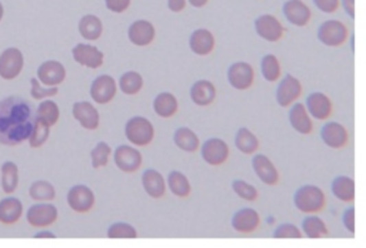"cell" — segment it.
I'll use <instances>...</instances> for the list:
<instances>
[{
    "instance_id": "obj_39",
    "label": "cell",
    "mask_w": 366,
    "mask_h": 248,
    "mask_svg": "<svg viewBox=\"0 0 366 248\" xmlns=\"http://www.w3.org/2000/svg\"><path fill=\"white\" fill-rule=\"evenodd\" d=\"M111 154H112V147L108 143H104V141H99L91 151L92 167L95 170L106 167L109 164Z\"/></svg>"
},
{
    "instance_id": "obj_35",
    "label": "cell",
    "mask_w": 366,
    "mask_h": 248,
    "mask_svg": "<svg viewBox=\"0 0 366 248\" xmlns=\"http://www.w3.org/2000/svg\"><path fill=\"white\" fill-rule=\"evenodd\" d=\"M29 196L32 200L39 203L54 201L56 199V188L54 184L46 180H38L32 183L29 188Z\"/></svg>"
},
{
    "instance_id": "obj_1",
    "label": "cell",
    "mask_w": 366,
    "mask_h": 248,
    "mask_svg": "<svg viewBox=\"0 0 366 248\" xmlns=\"http://www.w3.org/2000/svg\"><path fill=\"white\" fill-rule=\"evenodd\" d=\"M33 106L21 96L0 100V145L19 146L29 140L36 123Z\"/></svg>"
},
{
    "instance_id": "obj_16",
    "label": "cell",
    "mask_w": 366,
    "mask_h": 248,
    "mask_svg": "<svg viewBox=\"0 0 366 248\" xmlns=\"http://www.w3.org/2000/svg\"><path fill=\"white\" fill-rule=\"evenodd\" d=\"M66 67L59 60H46L38 67V79L42 84L58 87L66 80Z\"/></svg>"
},
{
    "instance_id": "obj_29",
    "label": "cell",
    "mask_w": 366,
    "mask_h": 248,
    "mask_svg": "<svg viewBox=\"0 0 366 248\" xmlns=\"http://www.w3.org/2000/svg\"><path fill=\"white\" fill-rule=\"evenodd\" d=\"M78 30L84 40L95 42L102 38L103 23L96 14H84L78 23Z\"/></svg>"
},
{
    "instance_id": "obj_45",
    "label": "cell",
    "mask_w": 366,
    "mask_h": 248,
    "mask_svg": "<svg viewBox=\"0 0 366 248\" xmlns=\"http://www.w3.org/2000/svg\"><path fill=\"white\" fill-rule=\"evenodd\" d=\"M275 238H301L302 233L301 230L292 223H284L275 228L272 234Z\"/></svg>"
},
{
    "instance_id": "obj_44",
    "label": "cell",
    "mask_w": 366,
    "mask_h": 248,
    "mask_svg": "<svg viewBox=\"0 0 366 248\" xmlns=\"http://www.w3.org/2000/svg\"><path fill=\"white\" fill-rule=\"evenodd\" d=\"M232 190L238 197L247 201H255L258 199V190L252 184L247 183L245 180H233Z\"/></svg>"
},
{
    "instance_id": "obj_26",
    "label": "cell",
    "mask_w": 366,
    "mask_h": 248,
    "mask_svg": "<svg viewBox=\"0 0 366 248\" xmlns=\"http://www.w3.org/2000/svg\"><path fill=\"white\" fill-rule=\"evenodd\" d=\"M23 217V203L17 197H5L0 200V223L13 225Z\"/></svg>"
},
{
    "instance_id": "obj_9",
    "label": "cell",
    "mask_w": 366,
    "mask_h": 248,
    "mask_svg": "<svg viewBox=\"0 0 366 248\" xmlns=\"http://www.w3.org/2000/svg\"><path fill=\"white\" fill-rule=\"evenodd\" d=\"M347 36H350L347 27L339 21H326L318 29L319 42L329 47L342 46L346 42Z\"/></svg>"
},
{
    "instance_id": "obj_21",
    "label": "cell",
    "mask_w": 366,
    "mask_h": 248,
    "mask_svg": "<svg viewBox=\"0 0 366 248\" xmlns=\"http://www.w3.org/2000/svg\"><path fill=\"white\" fill-rule=\"evenodd\" d=\"M282 12L289 23L299 27L306 26L312 17L310 9L302 0H286L282 6Z\"/></svg>"
},
{
    "instance_id": "obj_10",
    "label": "cell",
    "mask_w": 366,
    "mask_h": 248,
    "mask_svg": "<svg viewBox=\"0 0 366 248\" xmlns=\"http://www.w3.org/2000/svg\"><path fill=\"white\" fill-rule=\"evenodd\" d=\"M117 82L109 75L98 76L91 84V97L98 104H109L117 93Z\"/></svg>"
},
{
    "instance_id": "obj_47",
    "label": "cell",
    "mask_w": 366,
    "mask_h": 248,
    "mask_svg": "<svg viewBox=\"0 0 366 248\" xmlns=\"http://www.w3.org/2000/svg\"><path fill=\"white\" fill-rule=\"evenodd\" d=\"M342 224L351 234H355V208L352 206L343 211Z\"/></svg>"
},
{
    "instance_id": "obj_43",
    "label": "cell",
    "mask_w": 366,
    "mask_h": 248,
    "mask_svg": "<svg viewBox=\"0 0 366 248\" xmlns=\"http://www.w3.org/2000/svg\"><path fill=\"white\" fill-rule=\"evenodd\" d=\"M59 93V88L58 87H49L45 86L39 82L38 77H33L30 79V96L33 100H45V99H50V97H55Z\"/></svg>"
},
{
    "instance_id": "obj_8",
    "label": "cell",
    "mask_w": 366,
    "mask_h": 248,
    "mask_svg": "<svg viewBox=\"0 0 366 248\" xmlns=\"http://www.w3.org/2000/svg\"><path fill=\"white\" fill-rule=\"evenodd\" d=\"M201 154L205 163H207L209 166L218 167L225 164L226 160L229 158V146L225 140L219 137H212L207 138L202 145Z\"/></svg>"
},
{
    "instance_id": "obj_23",
    "label": "cell",
    "mask_w": 366,
    "mask_h": 248,
    "mask_svg": "<svg viewBox=\"0 0 366 248\" xmlns=\"http://www.w3.org/2000/svg\"><path fill=\"white\" fill-rule=\"evenodd\" d=\"M142 186L149 197L158 200L166 194V180L161 171L149 169L142 174Z\"/></svg>"
},
{
    "instance_id": "obj_5",
    "label": "cell",
    "mask_w": 366,
    "mask_h": 248,
    "mask_svg": "<svg viewBox=\"0 0 366 248\" xmlns=\"http://www.w3.org/2000/svg\"><path fill=\"white\" fill-rule=\"evenodd\" d=\"M25 67V56L21 49L8 47L0 53V77L3 80H14L21 76Z\"/></svg>"
},
{
    "instance_id": "obj_6",
    "label": "cell",
    "mask_w": 366,
    "mask_h": 248,
    "mask_svg": "<svg viewBox=\"0 0 366 248\" xmlns=\"http://www.w3.org/2000/svg\"><path fill=\"white\" fill-rule=\"evenodd\" d=\"M113 162L120 171L132 174L141 170L144 156L132 145H120L113 151Z\"/></svg>"
},
{
    "instance_id": "obj_41",
    "label": "cell",
    "mask_w": 366,
    "mask_h": 248,
    "mask_svg": "<svg viewBox=\"0 0 366 248\" xmlns=\"http://www.w3.org/2000/svg\"><path fill=\"white\" fill-rule=\"evenodd\" d=\"M50 129L52 127L49 126V124L42 121L41 119H36V123H34V127L29 137V146L32 149H41L49 138Z\"/></svg>"
},
{
    "instance_id": "obj_32",
    "label": "cell",
    "mask_w": 366,
    "mask_h": 248,
    "mask_svg": "<svg viewBox=\"0 0 366 248\" xmlns=\"http://www.w3.org/2000/svg\"><path fill=\"white\" fill-rule=\"evenodd\" d=\"M168 188L170 190V193L173 196H176L179 199H186L190 196L192 193V186L187 177L182 173V171H176L173 170L168 174Z\"/></svg>"
},
{
    "instance_id": "obj_53",
    "label": "cell",
    "mask_w": 366,
    "mask_h": 248,
    "mask_svg": "<svg viewBox=\"0 0 366 248\" xmlns=\"http://www.w3.org/2000/svg\"><path fill=\"white\" fill-rule=\"evenodd\" d=\"M3 16H5V6L2 2H0V22L3 21Z\"/></svg>"
},
{
    "instance_id": "obj_28",
    "label": "cell",
    "mask_w": 366,
    "mask_h": 248,
    "mask_svg": "<svg viewBox=\"0 0 366 248\" xmlns=\"http://www.w3.org/2000/svg\"><path fill=\"white\" fill-rule=\"evenodd\" d=\"M153 112L162 119H170L179 112V101L170 92H162L153 100Z\"/></svg>"
},
{
    "instance_id": "obj_15",
    "label": "cell",
    "mask_w": 366,
    "mask_h": 248,
    "mask_svg": "<svg viewBox=\"0 0 366 248\" xmlns=\"http://www.w3.org/2000/svg\"><path fill=\"white\" fill-rule=\"evenodd\" d=\"M128 39L132 45L137 47L150 46L156 39V29L149 21H135L128 29Z\"/></svg>"
},
{
    "instance_id": "obj_46",
    "label": "cell",
    "mask_w": 366,
    "mask_h": 248,
    "mask_svg": "<svg viewBox=\"0 0 366 248\" xmlns=\"http://www.w3.org/2000/svg\"><path fill=\"white\" fill-rule=\"evenodd\" d=\"M132 5V0H104V6L112 13H124Z\"/></svg>"
},
{
    "instance_id": "obj_2",
    "label": "cell",
    "mask_w": 366,
    "mask_h": 248,
    "mask_svg": "<svg viewBox=\"0 0 366 248\" xmlns=\"http://www.w3.org/2000/svg\"><path fill=\"white\" fill-rule=\"evenodd\" d=\"M293 203L299 211L306 212V214H315L325 208L326 197L318 186L306 184L295 191Z\"/></svg>"
},
{
    "instance_id": "obj_30",
    "label": "cell",
    "mask_w": 366,
    "mask_h": 248,
    "mask_svg": "<svg viewBox=\"0 0 366 248\" xmlns=\"http://www.w3.org/2000/svg\"><path fill=\"white\" fill-rule=\"evenodd\" d=\"M330 191L338 200L352 203L355 200V182L350 175H338L330 184Z\"/></svg>"
},
{
    "instance_id": "obj_3",
    "label": "cell",
    "mask_w": 366,
    "mask_h": 248,
    "mask_svg": "<svg viewBox=\"0 0 366 248\" xmlns=\"http://www.w3.org/2000/svg\"><path fill=\"white\" fill-rule=\"evenodd\" d=\"M125 136L135 147H146L155 138V126L144 116L130 117L125 124Z\"/></svg>"
},
{
    "instance_id": "obj_20",
    "label": "cell",
    "mask_w": 366,
    "mask_h": 248,
    "mask_svg": "<svg viewBox=\"0 0 366 248\" xmlns=\"http://www.w3.org/2000/svg\"><path fill=\"white\" fill-rule=\"evenodd\" d=\"M215 36L211 30L196 29L192 32L189 38V49L196 56H209L215 49Z\"/></svg>"
},
{
    "instance_id": "obj_4",
    "label": "cell",
    "mask_w": 366,
    "mask_h": 248,
    "mask_svg": "<svg viewBox=\"0 0 366 248\" xmlns=\"http://www.w3.org/2000/svg\"><path fill=\"white\" fill-rule=\"evenodd\" d=\"M59 219L58 207L52 204L50 201L33 204L26 211V221L33 228H47L54 225Z\"/></svg>"
},
{
    "instance_id": "obj_7",
    "label": "cell",
    "mask_w": 366,
    "mask_h": 248,
    "mask_svg": "<svg viewBox=\"0 0 366 248\" xmlns=\"http://www.w3.org/2000/svg\"><path fill=\"white\" fill-rule=\"evenodd\" d=\"M66 201L72 211L79 212V214H86V212H89L95 207L96 196L91 187L84 184H76L67 191Z\"/></svg>"
},
{
    "instance_id": "obj_36",
    "label": "cell",
    "mask_w": 366,
    "mask_h": 248,
    "mask_svg": "<svg viewBox=\"0 0 366 248\" xmlns=\"http://www.w3.org/2000/svg\"><path fill=\"white\" fill-rule=\"evenodd\" d=\"M235 146L243 154H253L259 149V140L249 129L240 127L235 136Z\"/></svg>"
},
{
    "instance_id": "obj_17",
    "label": "cell",
    "mask_w": 366,
    "mask_h": 248,
    "mask_svg": "<svg viewBox=\"0 0 366 248\" xmlns=\"http://www.w3.org/2000/svg\"><path fill=\"white\" fill-rule=\"evenodd\" d=\"M255 30L259 38L268 42H277L284 36V26L272 14H262L255 21Z\"/></svg>"
},
{
    "instance_id": "obj_27",
    "label": "cell",
    "mask_w": 366,
    "mask_h": 248,
    "mask_svg": "<svg viewBox=\"0 0 366 248\" xmlns=\"http://www.w3.org/2000/svg\"><path fill=\"white\" fill-rule=\"evenodd\" d=\"M306 106L302 103H293L289 110V123L295 132L299 134H310L313 130V123L309 117Z\"/></svg>"
},
{
    "instance_id": "obj_51",
    "label": "cell",
    "mask_w": 366,
    "mask_h": 248,
    "mask_svg": "<svg viewBox=\"0 0 366 248\" xmlns=\"http://www.w3.org/2000/svg\"><path fill=\"white\" fill-rule=\"evenodd\" d=\"M34 238H56V234L49 232V230H41L39 233L34 234Z\"/></svg>"
},
{
    "instance_id": "obj_14",
    "label": "cell",
    "mask_w": 366,
    "mask_h": 248,
    "mask_svg": "<svg viewBox=\"0 0 366 248\" xmlns=\"http://www.w3.org/2000/svg\"><path fill=\"white\" fill-rule=\"evenodd\" d=\"M302 95L301 82L292 75H286L276 88V101L281 108H288L293 104Z\"/></svg>"
},
{
    "instance_id": "obj_25",
    "label": "cell",
    "mask_w": 366,
    "mask_h": 248,
    "mask_svg": "<svg viewBox=\"0 0 366 248\" xmlns=\"http://www.w3.org/2000/svg\"><path fill=\"white\" fill-rule=\"evenodd\" d=\"M190 99L196 106L206 108L211 106L216 99V87L209 80H198L190 87Z\"/></svg>"
},
{
    "instance_id": "obj_33",
    "label": "cell",
    "mask_w": 366,
    "mask_h": 248,
    "mask_svg": "<svg viewBox=\"0 0 366 248\" xmlns=\"http://www.w3.org/2000/svg\"><path fill=\"white\" fill-rule=\"evenodd\" d=\"M0 173H2L0 187H2L5 194H13L19 187V167L14 162L8 160L2 164Z\"/></svg>"
},
{
    "instance_id": "obj_52",
    "label": "cell",
    "mask_w": 366,
    "mask_h": 248,
    "mask_svg": "<svg viewBox=\"0 0 366 248\" xmlns=\"http://www.w3.org/2000/svg\"><path fill=\"white\" fill-rule=\"evenodd\" d=\"M209 0H187V3L192 6V8H196V9H201L203 6L207 5Z\"/></svg>"
},
{
    "instance_id": "obj_11",
    "label": "cell",
    "mask_w": 366,
    "mask_h": 248,
    "mask_svg": "<svg viewBox=\"0 0 366 248\" xmlns=\"http://www.w3.org/2000/svg\"><path fill=\"white\" fill-rule=\"evenodd\" d=\"M228 82L236 90H248L255 82V70L247 62H236L228 69Z\"/></svg>"
},
{
    "instance_id": "obj_13",
    "label": "cell",
    "mask_w": 366,
    "mask_h": 248,
    "mask_svg": "<svg viewBox=\"0 0 366 248\" xmlns=\"http://www.w3.org/2000/svg\"><path fill=\"white\" fill-rule=\"evenodd\" d=\"M72 116L86 130H98L100 124V114L96 106L91 101H76L72 108Z\"/></svg>"
},
{
    "instance_id": "obj_18",
    "label": "cell",
    "mask_w": 366,
    "mask_h": 248,
    "mask_svg": "<svg viewBox=\"0 0 366 248\" xmlns=\"http://www.w3.org/2000/svg\"><path fill=\"white\" fill-rule=\"evenodd\" d=\"M321 138L330 149H343L350 140L347 130L338 121H328L321 129Z\"/></svg>"
},
{
    "instance_id": "obj_48",
    "label": "cell",
    "mask_w": 366,
    "mask_h": 248,
    "mask_svg": "<svg viewBox=\"0 0 366 248\" xmlns=\"http://www.w3.org/2000/svg\"><path fill=\"white\" fill-rule=\"evenodd\" d=\"M313 3L323 13H334L339 8V0H313Z\"/></svg>"
},
{
    "instance_id": "obj_22",
    "label": "cell",
    "mask_w": 366,
    "mask_h": 248,
    "mask_svg": "<svg viewBox=\"0 0 366 248\" xmlns=\"http://www.w3.org/2000/svg\"><path fill=\"white\" fill-rule=\"evenodd\" d=\"M306 109L309 114L317 120H326L332 114V101L322 93V92H313L306 97Z\"/></svg>"
},
{
    "instance_id": "obj_40",
    "label": "cell",
    "mask_w": 366,
    "mask_h": 248,
    "mask_svg": "<svg viewBox=\"0 0 366 248\" xmlns=\"http://www.w3.org/2000/svg\"><path fill=\"white\" fill-rule=\"evenodd\" d=\"M260 72H262L265 80L271 83L276 82L281 77V63H279L275 55H266L262 58V62H260Z\"/></svg>"
},
{
    "instance_id": "obj_31",
    "label": "cell",
    "mask_w": 366,
    "mask_h": 248,
    "mask_svg": "<svg viewBox=\"0 0 366 248\" xmlns=\"http://www.w3.org/2000/svg\"><path fill=\"white\" fill-rule=\"evenodd\" d=\"M173 143L178 149L186 153H195L201 147V140L198 134L189 127H179L173 133Z\"/></svg>"
},
{
    "instance_id": "obj_37",
    "label": "cell",
    "mask_w": 366,
    "mask_h": 248,
    "mask_svg": "<svg viewBox=\"0 0 366 248\" xmlns=\"http://www.w3.org/2000/svg\"><path fill=\"white\" fill-rule=\"evenodd\" d=\"M36 116L38 119L49 124L50 127H54L56 126V123L60 119V109L56 101H54L52 99H45L39 104V108L36 110Z\"/></svg>"
},
{
    "instance_id": "obj_50",
    "label": "cell",
    "mask_w": 366,
    "mask_h": 248,
    "mask_svg": "<svg viewBox=\"0 0 366 248\" xmlns=\"http://www.w3.org/2000/svg\"><path fill=\"white\" fill-rule=\"evenodd\" d=\"M343 10L347 13L351 19H355V0H341Z\"/></svg>"
},
{
    "instance_id": "obj_19",
    "label": "cell",
    "mask_w": 366,
    "mask_h": 248,
    "mask_svg": "<svg viewBox=\"0 0 366 248\" xmlns=\"http://www.w3.org/2000/svg\"><path fill=\"white\" fill-rule=\"evenodd\" d=\"M232 228L240 234H251L259 228L260 216L253 208H240L232 217Z\"/></svg>"
},
{
    "instance_id": "obj_24",
    "label": "cell",
    "mask_w": 366,
    "mask_h": 248,
    "mask_svg": "<svg viewBox=\"0 0 366 248\" xmlns=\"http://www.w3.org/2000/svg\"><path fill=\"white\" fill-rule=\"evenodd\" d=\"M252 167L258 175V179L268 184L275 186L279 182V173L273 163L269 160V157L265 154H256L252 158Z\"/></svg>"
},
{
    "instance_id": "obj_12",
    "label": "cell",
    "mask_w": 366,
    "mask_h": 248,
    "mask_svg": "<svg viewBox=\"0 0 366 248\" xmlns=\"http://www.w3.org/2000/svg\"><path fill=\"white\" fill-rule=\"evenodd\" d=\"M72 56L78 64L92 70L102 67L104 63L103 51L89 43H78L72 49Z\"/></svg>"
},
{
    "instance_id": "obj_49",
    "label": "cell",
    "mask_w": 366,
    "mask_h": 248,
    "mask_svg": "<svg viewBox=\"0 0 366 248\" xmlns=\"http://www.w3.org/2000/svg\"><path fill=\"white\" fill-rule=\"evenodd\" d=\"M187 0H168V9L173 13H181L185 10Z\"/></svg>"
},
{
    "instance_id": "obj_34",
    "label": "cell",
    "mask_w": 366,
    "mask_h": 248,
    "mask_svg": "<svg viewBox=\"0 0 366 248\" xmlns=\"http://www.w3.org/2000/svg\"><path fill=\"white\" fill-rule=\"evenodd\" d=\"M117 86L120 92L126 96H136L144 88V77L139 72L130 70L120 76Z\"/></svg>"
},
{
    "instance_id": "obj_38",
    "label": "cell",
    "mask_w": 366,
    "mask_h": 248,
    "mask_svg": "<svg viewBox=\"0 0 366 248\" xmlns=\"http://www.w3.org/2000/svg\"><path fill=\"white\" fill-rule=\"evenodd\" d=\"M302 232L309 238H322L328 236V227L317 216H308L302 221Z\"/></svg>"
},
{
    "instance_id": "obj_42",
    "label": "cell",
    "mask_w": 366,
    "mask_h": 248,
    "mask_svg": "<svg viewBox=\"0 0 366 248\" xmlns=\"http://www.w3.org/2000/svg\"><path fill=\"white\" fill-rule=\"evenodd\" d=\"M106 236L112 240H117V238L135 240V238H137V232L132 224L125 223V221H117V223L111 224V227L108 228Z\"/></svg>"
}]
</instances>
